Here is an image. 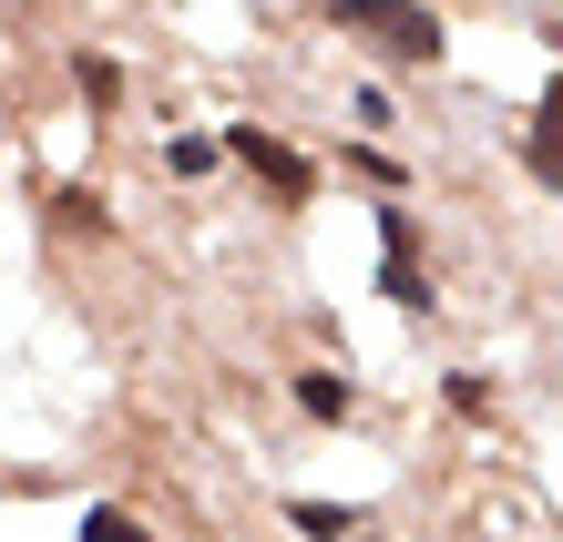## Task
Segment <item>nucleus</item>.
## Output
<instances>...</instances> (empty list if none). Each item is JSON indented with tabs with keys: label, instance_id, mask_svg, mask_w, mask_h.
I'll list each match as a JSON object with an SVG mask.
<instances>
[{
	"label": "nucleus",
	"instance_id": "f03ea898",
	"mask_svg": "<svg viewBox=\"0 0 563 542\" xmlns=\"http://www.w3.org/2000/svg\"><path fill=\"white\" fill-rule=\"evenodd\" d=\"M379 297H389V308H430V277L410 256V215L400 206H379Z\"/></svg>",
	"mask_w": 563,
	"mask_h": 542
},
{
	"label": "nucleus",
	"instance_id": "6e6552de",
	"mask_svg": "<svg viewBox=\"0 0 563 542\" xmlns=\"http://www.w3.org/2000/svg\"><path fill=\"white\" fill-rule=\"evenodd\" d=\"M82 103H92V113L123 103V73H113V62H92V52H82Z\"/></svg>",
	"mask_w": 563,
	"mask_h": 542
},
{
	"label": "nucleus",
	"instance_id": "f257e3e1",
	"mask_svg": "<svg viewBox=\"0 0 563 542\" xmlns=\"http://www.w3.org/2000/svg\"><path fill=\"white\" fill-rule=\"evenodd\" d=\"M339 31H369L389 62H441V11L420 0H339Z\"/></svg>",
	"mask_w": 563,
	"mask_h": 542
},
{
	"label": "nucleus",
	"instance_id": "7ed1b4c3",
	"mask_svg": "<svg viewBox=\"0 0 563 542\" xmlns=\"http://www.w3.org/2000/svg\"><path fill=\"white\" fill-rule=\"evenodd\" d=\"M225 154H236V164H256V175H267L277 195H308V185H318L308 164H297V154L277 144V133H256V123H225Z\"/></svg>",
	"mask_w": 563,
	"mask_h": 542
},
{
	"label": "nucleus",
	"instance_id": "423d86ee",
	"mask_svg": "<svg viewBox=\"0 0 563 542\" xmlns=\"http://www.w3.org/2000/svg\"><path fill=\"white\" fill-rule=\"evenodd\" d=\"M297 410H308V420H349V410H358V389H349V379H328V368H308V379H297Z\"/></svg>",
	"mask_w": 563,
	"mask_h": 542
},
{
	"label": "nucleus",
	"instance_id": "0eeeda50",
	"mask_svg": "<svg viewBox=\"0 0 563 542\" xmlns=\"http://www.w3.org/2000/svg\"><path fill=\"white\" fill-rule=\"evenodd\" d=\"M82 542H154V532L123 512V501H92V512H82Z\"/></svg>",
	"mask_w": 563,
	"mask_h": 542
},
{
	"label": "nucleus",
	"instance_id": "20e7f679",
	"mask_svg": "<svg viewBox=\"0 0 563 542\" xmlns=\"http://www.w3.org/2000/svg\"><path fill=\"white\" fill-rule=\"evenodd\" d=\"M533 175L563 185V73L543 82V113H533Z\"/></svg>",
	"mask_w": 563,
	"mask_h": 542
},
{
	"label": "nucleus",
	"instance_id": "39448f33",
	"mask_svg": "<svg viewBox=\"0 0 563 542\" xmlns=\"http://www.w3.org/2000/svg\"><path fill=\"white\" fill-rule=\"evenodd\" d=\"M287 522L308 532V542H349V532L369 522V512H349V501H287Z\"/></svg>",
	"mask_w": 563,
	"mask_h": 542
},
{
	"label": "nucleus",
	"instance_id": "1a4fd4ad",
	"mask_svg": "<svg viewBox=\"0 0 563 542\" xmlns=\"http://www.w3.org/2000/svg\"><path fill=\"white\" fill-rule=\"evenodd\" d=\"M420 11H430V0H420Z\"/></svg>",
	"mask_w": 563,
	"mask_h": 542
}]
</instances>
